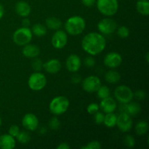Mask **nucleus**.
<instances>
[{"mask_svg":"<svg viewBox=\"0 0 149 149\" xmlns=\"http://www.w3.org/2000/svg\"><path fill=\"white\" fill-rule=\"evenodd\" d=\"M136 10L142 15L148 16L149 15V1L148 0H139L136 3Z\"/></svg>","mask_w":149,"mask_h":149,"instance_id":"nucleus-21","label":"nucleus"},{"mask_svg":"<svg viewBox=\"0 0 149 149\" xmlns=\"http://www.w3.org/2000/svg\"><path fill=\"white\" fill-rule=\"evenodd\" d=\"M84 64L87 68H93L95 65V60L91 55L90 56H87L84 58Z\"/></svg>","mask_w":149,"mask_h":149,"instance_id":"nucleus-35","label":"nucleus"},{"mask_svg":"<svg viewBox=\"0 0 149 149\" xmlns=\"http://www.w3.org/2000/svg\"><path fill=\"white\" fill-rule=\"evenodd\" d=\"M116 126L122 132H127L132 129V120L131 116L126 113H122L117 116Z\"/></svg>","mask_w":149,"mask_h":149,"instance_id":"nucleus-10","label":"nucleus"},{"mask_svg":"<svg viewBox=\"0 0 149 149\" xmlns=\"http://www.w3.org/2000/svg\"><path fill=\"white\" fill-rule=\"evenodd\" d=\"M114 96L116 100L122 104L128 103L132 101L134 93L127 86H118L114 91Z\"/></svg>","mask_w":149,"mask_h":149,"instance_id":"nucleus-7","label":"nucleus"},{"mask_svg":"<svg viewBox=\"0 0 149 149\" xmlns=\"http://www.w3.org/2000/svg\"><path fill=\"white\" fill-rule=\"evenodd\" d=\"M69 104V100L65 96H58L51 100L49 109L52 114L59 116L67 111Z\"/></svg>","mask_w":149,"mask_h":149,"instance_id":"nucleus-3","label":"nucleus"},{"mask_svg":"<svg viewBox=\"0 0 149 149\" xmlns=\"http://www.w3.org/2000/svg\"><path fill=\"white\" fill-rule=\"evenodd\" d=\"M86 27L85 20L83 17L76 15L69 17L65 23V31L71 36H77L82 33Z\"/></svg>","mask_w":149,"mask_h":149,"instance_id":"nucleus-2","label":"nucleus"},{"mask_svg":"<svg viewBox=\"0 0 149 149\" xmlns=\"http://www.w3.org/2000/svg\"><path fill=\"white\" fill-rule=\"evenodd\" d=\"M81 149H100L101 148V144L99 141H93L88 143L87 146H84L81 148Z\"/></svg>","mask_w":149,"mask_h":149,"instance_id":"nucleus-32","label":"nucleus"},{"mask_svg":"<svg viewBox=\"0 0 149 149\" xmlns=\"http://www.w3.org/2000/svg\"><path fill=\"white\" fill-rule=\"evenodd\" d=\"M148 131V124L146 121H140L135 125V132L138 135H144Z\"/></svg>","mask_w":149,"mask_h":149,"instance_id":"nucleus-25","label":"nucleus"},{"mask_svg":"<svg viewBox=\"0 0 149 149\" xmlns=\"http://www.w3.org/2000/svg\"><path fill=\"white\" fill-rule=\"evenodd\" d=\"M46 26L51 30H59L62 26V22L60 19L55 17H48L46 20Z\"/></svg>","mask_w":149,"mask_h":149,"instance_id":"nucleus-23","label":"nucleus"},{"mask_svg":"<svg viewBox=\"0 0 149 149\" xmlns=\"http://www.w3.org/2000/svg\"><path fill=\"white\" fill-rule=\"evenodd\" d=\"M22 53L25 57L28 58H37L40 54V49L36 45L27 44L23 47V49H22Z\"/></svg>","mask_w":149,"mask_h":149,"instance_id":"nucleus-18","label":"nucleus"},{"mask_svg":"<svg viewBox=\"0 0 149 149\" xmlns=\"http://www.w3.org/2000/svg\"><path fill=\"white\" fill-rule=\"evenodd\" d=\"M1 118H0V126H1Z\"/></svg>","mask_w":149,"mask_h":149,"instance_id":"nucleus-45","label":"nucleus"},{"mask_svg":"<svg viewBox=\"0 0 149 149\" xmlns=\"http://www.w3.org/2000/svg\"><path fill=\"white\" fill-rule=\"evenodd\" d=\"M71 147L68 145L67 143H61L58 145V146L57 147L58 149H69Z\"/></svg>","mask_w":149,"mask_h":149,"instance_id":"nucleus-41","label":"nucleus"},{"mask_svg":"<svg viewBox=\"0 0 149 149\" xmlns=\"http://www.w3.org/2000/svg\"><path fill=\"white\" fill-rule=\"evenodd\" d=\"M15 140L14 137L9 134L0 135V148L13 149L15 147Z\"/></svg>","mask_w":149,"mask_h":149,"instance_id":"nucleus-19","label":"nucleus"},{"mask_svg":"<svg viewBox=\"0 0 149 149\" xmlns=\"http://www.w3.org/2000/svg\"><path fill=\"white\" fill-rule=\"evenodd\" d=\"M17 140L19 143L22 144H26L29 142L31 139L30 135L26 131H22L18 133V135L16 136Z\"/></svg>","mask_w":149,"mask_h":149,"instance_id":"nucleus-28","label":"nucleus"},{"mask_svg":"<svg viewBox=\"0 0 149 149\" xmlns=\"http://www.w3.org/2000/svg\"><path fill=\"white\" fill-rule=\"evenodd\" d=\"M99 107L103 111L104 113H112V112L116 110V107H117V105H116L114 99L109 96V97H106V98L102 99Z\"/></svg>","mask_w":149,"mask_h":149,"instance_id":"nucleus-16","label":"nucleus"},{"mask_svg":"<svg viewBox=\"0 0 149 149\" xmlns=\"http://www.w3.org/2000/svg\"><path fill=\"white\" fill-rule=\"evenodd\" d=\"M124 143L129 148H133L135 145V140L132 135H127L124 138Z\"/></svg>","mask_w":149,"mask_h":149,"instance_id":"nucleus-31","label":"nucleus"},{"mask_svg":"<svg viewBox=\"0 0 149 149\" xmlns=\"http://www.w3.org/2000/svg\"><path fill=\"white\" fill-rule=\"evenodd\" d=\"M120 79V74L114 70H110L105 74V79L108 83H110V84H116L118 81H119Z\"/></svg>","mask_w":149,"mask_h":149,"instance_id":"nucleus-22","label":"nucleus"},{"mask_svg":"<svg viewBox=\"0 0 149 149\" xmlns=\"http://www.w3.org/2000/svg\"><path fill=\"white\" fill-rule=\"evenodd\" d=\"M149 54H148V52H147L146 53V62L147 63H148L149 62Z\"/></svg>","mask_w":149,"mask_h":149,"instance_id":"nucleus-44","label":"nucleus"},{"mask_svg":"<svg viewBox=\"0 0 149 149\" xmlns=\"http://www.w3.org/2000/svg\"><path fill=\"white\" fill-rule=\"evenodd\" d=\"M68 42L67 33L64 31L57 30L52 37V45L55 49H62Z\"/></svg>","mask_w":149,"mask_h":149,"instance_id":"nucleus-11","label":"nucleus"},{"mask_svg":"<svg viewBox=\"0 0 149 149\" xmlns=\"http://www.w3.org/2000/svg\"><path fill=\"white\" fill-rule=\"evenodd\" d=\"M100 107H99V105L95 103H93L89 104V106H87V111L90 114H94L95 113H96L97 111H98Z\"/></svg>","mask_w":149,"mask_h":149,"instance_id":"nucleus-34","label":"nucleus"},{"mask_svg":"<svg viewBox=\"0 0 149 149\" xmlns=\"http://www.w3.org/2000/svg\"><path fill=\"white\" fill-rule=\"evenodd\" d=\"M31 66L33 70L39 71L42 70V68H43V63H42V60L39 59V58H34V59L33 60L31 63Z\"/></svg>","mask_w":149,"mask_h":149,"instance_id":"nucleus-30","label":"nucleus"},{"mask_svg":"<svg viewBox=\"0 0 149 149\" xmlns=\"http://www.w3.org/2000/svg\"><path fill=\"white\" fill-rule=\"evenodd\" d=\"M122 63V58L120 54L111 52L106 55L104 58V64L106 67L115 68L119 67Z\"/></svg>","mask_w":149,"mask_h":149,"instance_id":"nucleus-13","label":"nucleus"},{"mask_svg":"<svg viewBox=\"0 0 149 149\" xmlns=\"http://www.w3.org/2000/svg\"><path fill=\"white\" fill-rule=\"evenodd\" d=\"M60 126H61V122L57 117H53L49 120V127L50 129L53 130H57L59 129Z\"/></svg>","mask_w":149,"mask_h":149,"instance_id":"nucleus-33","label":"nucleus"},{"mask_svg":"<svg viewBox=\"0 0 149 149\" xmlns=\"http://www.w3.org/2000/svg\"><path fill=\"white\" fill-rule=\"evenodd\" d=\"M81 2L86 7H92L96 3V0H81Z\"/></svg>","mask_w":149,"mask_h":149,"instance_id":"nucleus-39","label":"nucleus"},{"mask_svg":"<svg viewBox=\"0 0 149 149\" xmlns=\"http://www.w3.org/2000/svg\"><path fill=\"white\" fill-rule=\"evenodd\" d=\"M105 115L101 112L97 111L96 113H94V120L97 125H100V124L103 123V120H104Z\"/></svg>","mask_w":149,"mask_h":149,"instance_id":"nucleus-36","label":"nucleus"},{"mask_svg":"<svg viewBox=\"0 0 149 149\" xmlns=\"http://www.w3.org/2000/svg\"><path fill=\"white\" fill-rule=\"evenodd\" d=\"M31 32L36 36H43L47 33V29L44 25L41 23H36L32 27Z\"/></svg>","mask_w":149,"mask_h":149,"instance_id":"nucleus-26","label":"nucleus"},{"mask_svg":"<svg viewBox=\"0 0 149 149\" xmlns=\"http://www.w3.org/2000/svg\"><path fill=\"white\" fill-rule=\"evenodd\" d=\"M43 68L47 73L54 74L58 73L61 68V63L59 60L51 59L43 63Z\"/></svg>","mask_w":149,"mask_h":149,"instance_id":"nucleus-17","label":"nucleus"},{"mask_svg":"<svg viewBox=\"0 0 149 149\" xmlns=\"http://www.w3.org/2000/svg\"><path fill=\"white\" fill-rule=\"evenodd\" d=\"M106 46V41L101 33L91 32L83 38L81 47L83 50L90 55H97L103 52Z\"/></svg>","mask_w":149,"mask_h":149,"instance_id":"nucleus-1","label":"nucleus"},{"mask_svg":"<svg viewBox=\"0 0 149 149\" xmlns=\"http://www.w3.org/2000/svg\"><path fill=\"white\" fill-rule=\"evenodd\" d=\"M71 81H72V82L74 83V84H78V83L80 82V81H81V77L77 75V74H75V75L73 76L72 78H71Z\"/></svg>","mask_w":149,"mask_h":149,"instance_id":"nucleus-40","label":"nucleus"},{"mask_svg":"<svg viewBox=\"0 0 149 149\" xmlns=\"http://www.w3.org/2000/svg\"><path fill=\"white\" fill-rule=\"evenodd\" d=\"M99 31L103 34L109 35L113 33L117 29L116 21L111 18H103L97 24Z\"/></svg>","mask_w":149,"mask_h":149,"instance_id":"nucleus-9","label":"nucleus"},{"mask_svg":"<svg viewBox=\"0 0 149 149\" xmlns=\"http://www.w3.org/2000/svg\"><path fill=\"white\" fill-rule=\"evenodd\" d=\"M33 33L29 28L22 27L17 29L13 35V40L18 46H24L31 41Z\"/></svg>","mask_w":149,"mask_h":149,"instance_id":"nucleus-5","label":"nucleus"},{"mask_svg":"<svg viewBox=\"0 0 149 149\" xmlns=\"http://www.w3.org/2000/svg\"><path fill=\"white\" fill-rule=\"evenodd\" d=\"M97 7L102 15L105 16H113L119 8L118 0H97Z\"/></svg>","mask_w":149,"mask_h":149,"instance_id":"nucleus-4","label":"nucleus"},{"mask_svg":"<svg viewBox=\"0 0 149 149\" xmlns=\"http://www.w3.org/2000/svg\"><path fill=\"white\" fill-rule=\"evenodd\" d=\"M9 135H10L11 136L15 138L18 133L20 132V128L18 127V126L17 125H12L10 128H9Z\"/></svg>","mask_w":149,"mask_h":149,"instance_id":"nucleus-37","label":"nucleus"},{"mask_svg":"<svg viewBox=\"0 0 149 149\" xmlns=\"http://www.w3.org/2000/svg\"><path fill=\"white\" fill-rule=\"evenodd\" d=\"M97 97L100 99H104L106 97H108L110 96L111 92L110 89L107 87V86H102L100 85V87H99L98 90H97Z\"/></svg>","mask_w":149,"mask_h":149,"instance_id":"nucleus-27","label":"nucleus"},{"mask_svg":"<svg viewBox=\"0 0 149 149\" xmlns=\"http://www.w3.org/2000/svg\"><path fill=\"white\" fill-rule=\"evenodd\" d=\"M117 34L119 37L125 39V38L128 37V36L130 35V31L127 27L125 26H122L118 28Z\"/></svg>","mask_w":149,"mask_h":149,"instance_id":"nucleus-29","label":"nucleus"},{"mask_svg":"<svg viewBox=\"0 0 149 149\" xmlns=\"http://www.w3.org/2000/svg\"><path fill=\"white\" fill-rule=\"evenodd\" d=\"M119 110H121L122 113H126L129 114L130 116H135L141 112V106L138 103H128L122 104L121 108H119Z\"/></svg>","mask_w":149,"mask_h":149,"instance_id":"nucleus-15","label":"nucleus"},{"mask_svg":"<svg viewBox=\"0 0 149 149\" xmlns=\"http://www.w3.org/2000/svg\"><path fill=\"white\" fill-rule=\"evenodd\" d=\"M116 120H117V116H116V114H114L113 112L112 113H108L104 116L103 123L106 125V127L112 128L116 126Z\"/></svg>","mask_w":149,"mask_h":149,"instance_id":"nucleus-24","label":"nucleus"},{"mask_svg":"<svg viewBox=\"0 0 149 149\" xmlns=\"http://www.w3.org/2000/svg\"><path fill=\"white\" fill-rule=\"evenodd\" d=\"M22 25H23V27L29 28L31 25L30 20L29 18H27V17H25L23 20V22H22Z\"/></svg>","mask_w":149,"mask_h":149,"instance_id":"nucleus-42","label":"nucleus"},{"mask_svg":"<svg viewBox=\"0 0 149 149\" xmlns=\"http://www.w3.org/2000/svg\"><path fill=\"white\" fill-rule=\"evenodd\" d=\"M81 65V61L79 57L76 54H72L68 57L65 62L66 68L68 71L76 73L80 69Z\"/></svg>","mask_w":149,"mask_h":149,"instance_id":"nucleus-14","label":"nucleus"},{"mask_svg":"<svg viewBox=\"0 0 149 149\" xmlns=\"http://www.w3.org/2000/svg\"><path fill=\"white\" fill-rule=\"evenodd\" d=\"M15 11L20 17H27L31 13V7L26 1H20L16 4Z\"/></svg>","mask_w":149,"mask_h":149,"instance_id":"nucleus-20","label":"nucleus"},{"mask_svg":"<svg viewBox=\"0 0 149 149\" xmlns=\"http://www.w3.org/2000/svg\"><path fill=\"white\" fill-rule=\"evenodd\" d=\"M134 95H135V97H136L137 99H138V100H144L146 97V93L143 91V90H137L136 92L135 93V94H134Z\"/></svg>","mask_w":149,"mask_h":149,"instance_id":"nucleus-38","label":"nucleus"},{"mask_svg":"<svg viewBox=\"0 0 149 149\" xmlns=\"http://www.w3.org/2000/svg\"><path fill=\"white\" fill-rule=\"evenodd\" d=\"M22 125L29 131H35L39 127V119L33 113H26L22 119Z\"/></svg>","mask_w":149,"mask_h":149,"instance_id":"nucleus-12","label":"nucleus"},{"mask_svg":"<svg viewBox=\"0 0 149 149\" xmlns=\"http://www.w3.org/2000/svg\"><path fill=\"white\" fill-rule=\"evenodd\" d=\"M47 84V78L40 72H35L29 77L28 85L33 91H39L45 88Z\"/></svg>","mask_w":149,"mask_h":149,"instance_id":"nucleus-6","label":"nucleus"},{"mask_svg":"<svg viewBox=\"0 0 149 149\" xmlns=\"http://www.w3.org/2000/svg\"><path fill=\"white\" fill-rule=\"evenodd\" d=\"M4 7H3L2 5L0 4V19L2 18V17L4 16Z\"/></svg>","mask_w":149,"mask_h":149,"instance_id":"nucleus-43","label":"nucleus"},{"mask_svg":"<svg viewBox=\"0 0 149 149\" xmlns=\"http://www.w3.org/2000/svg\"><path fill=\"white\" fill-rule=\"evenodd\" d=\"M101 85L100 79L96 76H90L82 81V88L88 93H95Z\"/></svg>","mask_w":149,"mask_h":149,"instance_id":"nucleus-8","label":"nucleus"}]
</instances>
